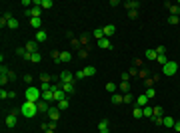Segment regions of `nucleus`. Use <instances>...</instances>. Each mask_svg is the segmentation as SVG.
I'll return each instance as SVG.
<instances>
[{
    "instance_id": "4",
    "label": "nucleus",
    "mask_w": 180,
    "mask_h": 133,
    "mask_svg": "<svg viewBox=\"0 0 180 133\" xmlns=\"http://www.w3.org/2000/svg\"><path fill=\"white\" fill-rule=\"evenodd\" d=\"M74 74H70V72H62L60 74V84H74Z\"/></svg>"
},
{
    "instance_id": "45",
    "label": "nucleus",
    "mask_w": 180,
    "mask_h": 133,
    "mask_svg": "<svg viewBox=\"0 0 180 133\" xmlns=\"http://www.w3.org/2000/svg\"><path fill=\"white\" fill-rule=\"evenodd\" d=\"M48 129H52V131H54V129H56V121H50V123H48Z\"/></svg>"
},
{
    "instance_id": "42",
    "label": "nucleus",
    "mask_w": 180,
    "mask_h": 133,
    "mask_svg": "<svg viewBox=\"0 0 180 133\" xmlns=\"http://www.w3.org/2000/svg\"><path fill=\"white\" fill-rule=\"evenodd\" d=\"M130 79V72H124L122 74V81H128Z\"/></svg>"
},
{
    "instance_id": "20",
    "label": "nucleus",
    "mask_w": 180,
    "mask_h": 133,
    "mask_svg": "<svg viewBox=\"0 0 180 133\" xmlns=\"http://www.w3.org/2000/svg\"><path fill=\"white\" fill-rule=\"evenodd\" d=\"M46 38H48V34H46L44 30H38V32H36V42H44Z\"/></svg>"
},
{
    "instance_id": "19",
    "label": "nucleus",
    "mask_w": 180,
    "mask_h": 133,
    "mask_svg": "<svg viewBox=\"0 0 180 133\" xmlns=\"http://www.w3.org/2000/svg\"><path fill=\"white\" fill-rule=\"evenodd\" d=\"M112 103H116V105H118V103H124V95H120V93H112Z\"/></svg>"
},
{
    "instance_id": "18",
    "label": "nucleus",
    "mask_w": 180,
    "mask_h": 133,
    "mask_svg": "<svg viewBox=\"0 0 180 133\" xmlns=\"http://www.w3.org/2000/svg\"><path fill=\"white\" fill-rule=\"evenodd\" d=\"M30 26H32L34 30H40V26H42V20H40V18H30Z\"/></svg>"
},
{
    "instance_id": "37",
    "label": "nucleus",
    "mask_w": 180,
    "mask_h": 133,
    "mask_svg": "<svg viewBox=\"0 0 180 133\" xmlns=\"http://www.w3.org/2000/svg\"><path fill=\"white\" fill-rule=\"evenodd\" d=\"M8 81H10V78H8V76H0V84H2V86H6Z\"/></svg>"
},
{
    "instance_id": "5",
    "label": "nucleus",
    "mask_w": 180,
    "mask_h": 133,
    "mask_svg": "<svg viewBox=\"0 0 180 133\" xmlns=\"http://www.w3.org/2000/svg\"><path fill=\"white\" fill-rule=\"evenodd\" d=\"M16 113H18V109H14L10 113V115H8V117H6V119H4V123H6V127H16Z\"/></svg>"
},
{
    "instance_id": "34",
    "label": "nucleus",
    "mask_w": 180,
    "mask_h": 133,
    "mask_svg": "<svg viewBox=\"0 0 180 133\" xmlns=\"http://www.w3.org/2000/svg\"><path fill=\"white\" fill-rule=\"evenodd\" d=\"M66 107H68V97L62 100V101H58V109H66Z\"/></svg>"
},
{
    "instance_id": "36",
    "label": "nucleus",
    "mask_w": 180,
    "mask_h": 133,
    "mask_svg": "<svg viewBox=\"0 0 180 133\" xmlns=\"http://www.w3.org/2000/svg\"><path fill=\"white\" fill-rule=\"evenodd\" d=\"M162 113H164L162 107H154V117H162Z\"/></svg>"
},
{
    "instance_id": "16",
    "label": "nucleus",
    "mask_w": 180,
    "mask_h": 133,
    "mask_svg": "<svg viewBox=\"0 0 180 133\" xmlns=\"http://www.w3.org/2000/svg\"><path fill=\"white\" fill-rule=\"evenodd\" d=\"M70 60H72V54H70V52H60V64H66Z\"/></svg>"
},
{
    "instance_id": "15",
    "label": "nucleus",
    "mask_w": 180,
    "mask_h": 133,
    "mask_svg": "<svg viewBox=\"0 0 180 133\" xmlns=\"http://www.w3.org/2000/svg\"><path fill=\"white\" fill-rule=\"evenodd\" d=\"M98 46H100V48H104V50H110V48H112V44H110V40H108V38H102V40H98Z\"/></svg>"
},
{
    "instance_id": "35",
    "label": "nucleus",
    "mask_w": 180,
    "mask_h": 133,
    "mask_svg": "<svg viewBox=\"0 0 180 133\" xmlns=\"http://www.w3.org/2000/svg\"><path fill=\"white\" fill-rule=\"evenodd\" d=\"M40 8H52V2H50V0H42V2H40Z\"/></svg>"
},
{
    "instance_id": "38",
    "label": "nucleus",
    "mask_w": 180,
    "mask_h": 133,
    "mask_svg": "<svg viewBox=\"0 0 180 133\" xmlns=\"http://www.w3.org/2000/svg\"><path fill=\"white\" fill-rule=\"evenodd\" d=\"M132 95H130V93H124V103H132Z\"/></svg>"
},
{
    "instance_id": "9",
    "label": "nucleus",
    "mask_w": 180,
    "mask_h": 133,
    "mask_svg": "<svg viewBox=\"0 0 180 133\" xmlns=\"http://www.w3.org/2000/svg\"><path fill=\"white\" fill-rule=\"evenodd\" d=\"M134 103L138 105V107H146V105H148V97L144 95V93H142V95H140V97H138V100H136Z\"/></svg>"
},
{
    "instance_id": "50",
    "label": "nucleus",
    "mask_w": 180,
    "mask_h": 133,
    "mask_svg": "<svg viewBox=\"0 0 180 133\" xmlns=\"http://www.w3.org/2000/svg\"><path fill=\"white\" fill-rule=\"evenodd\" d=\"M100 133H110V131H108V129H102V131Z\"/></svg>"
},
{
    "instance_id": "31",
    "label": "nucleus",
    "mask_w": 180,
    "mask_h": 133,
    "mask_svg": "<svg viewBox=\"0 0 180 133\" xmlns=\"http://www.w3.org/2000/svg\"><path fill=\"white\" fill-rule=\"evenodd\" d=\"M120 89H122L124 93H128V89H130V81H122V84H120Z\"/></svg>"
},
{
    "instance_id": "44",
    "label": "nucleus",
    "mask_w": 180,
    "mask_h": 133,
    "mask_svg": "<svg viewBox=\"0 0 180 133\" xmlns=\"http://www.w3.org/2000/svg\"><path fill=\"white\" fill-rule=\"evenodd\" d=\"M152 121L156 123V125H162V117H152Z\"/></svg>"
},
{
    "instance_id": "2",
    "label": "nucleus",
    "mask_w": 180,
    "mask_h": 133,
    "mask_svg": "<svg viewBox=\"0 0 180 133\" xmlns=\"http://www.w3.org/2000/svg\"><path fill=\"white\" fill-rule=\"evenodd\" d=\"M20 113H22L24 117H34V115L38 113V103H34V101H24L22 105H20Z\"/></svg>"
},
{
    "instance_id": "40",
    "label": "nucleus",
    "mask_w": 180,
    "mask_h": 133,
    "mask_svg": "<svg viewBox=\"0 0 180 133\" xmlns=\"http://www.w3.org/2000/svg\"><path fill=\"white\" fill-rule=\"evenodd\" d=\"M44 81H50V76H48V74H42V76H40V84H44Z\"/></svg>"
},
{
    "instance_id": "23",
    "label": "nucleus",
    "mask_w": 180,
    "mask_h": 133,
    "mask_svg": "<svg viewBox=\"0 0 180 133\" xmlns=\"http://www.w3.org/2000/svg\"><path fill=\"white\" fill-rule=\"evenodd\" d=\"M174 119L172 117H162V125H166V127H174Z\"/></svg>"
},
{
    "instance_id": "3",
    "label": "nucleus",
    "mask_w": 180,
    "mask_h": 133,
    "mask_svg": "<svg viewBox=\"0 0 180 133\" xmlns=\"http://www.w3.org/2000/svg\"><path fill=\"white\" fill-rule=\"evenodd\" d=\"M176 70H178V64H176V62H168L166 66H162V72H164V76H168V78L176 74Z\"/></svg>"
},
{
    "instance_id": "14",
    "label": "nucleus",
    "mask_w": 180,
    "mask_h": 133,
    "mask_svg": "<svg viewBox=\"0 0 180 133\" xmlns=\"http://www.w3.org/2000/svg\"><path fill=\"white\" fill-rule=\"evenodd\" d=\"M82 72H84V78H90V76H94V74H96V68H94V66H86Z\"/></svg>"
},
{
    "instance_id": "33",
    "label": "nucleus",
    "mask_w": 180,
    "mask_h": 133,
    "mask_svg": "<svg viewBox=\"0 0 180 133\" xmlns=\"http://www.w3.org/2000/svg\"><path fill=\"white\" fill-rule=\"evenodd\" d=\"M40 60H42V56L38 54V52H36V54H32V58H30V62H34V64H38Z\"/></svg>"
},
{
    "instance_id": "41",
    "label": "nucleus",
    "mask_w": 180,
    "mask_h": 133,
    "mask_svg": "<svg viewBox=\"0 0 180 133\" xmlns=\"http://www.w3.org/2000/svg\"><path fill=\"white\" fill-rule=\"evenodd\" d=\"M156 54H158V56L166 54V50H164V46H158V48H156Z\"/></svg>"
},
{
    "instance_id": "32",
    "label": "nucleus",
    "mask_w": 180,
    "mask_h": 133,
    "mask_svg": "<svg viewBox=\"0 0 180 133\" xmlns=\"http://www.w3.org/2000/svg\"><path fill=\"white\" fill-rule=\"evenodd\" d=\"M132 115H134V117H142V107H138V105H136L134 109H132Z\"/></svg>"
},
{
    "instance_id": "48",
    "label": "nucleus",
    "mask_w": 180,
    "mask_h": 133,
    "mask_svg": "<svg viewBox=\"0 0 180 133\" xmlns=\"http://www.w3.org/2000/svg\"><path fill=\"white\" fill-rule=\"evenodd\" d=\"M136 14H138L136 10H130V12H128V16H130V18H136Z\"/></svg>"
},
{
    "instance_id": "22",
    "label": "nucleus",
    "mask_w": 180,
    "mask_h": 133,
    "mask_svg": "<svg viewBox=\"0 0 180 133\" xmlns=\"http://www.w3.org/2000/svg\"><path fill=\"white\" fill-rule=\"evenodd\" d=\"M94 38H96V40H102V38H106V36H104V30H102V28H96V30H94Z\"/></svg>"
},
{
    "instance_id": "25",
    "label": "nucleus",
    "mask_w": 180,
    "mask_h": 133,
    "mask_svg": "<svg viewBox=\"0 0 180 133\" xmlns=\"http://www.w3.org/2000/svg\"><path fill=\"white\" fill-rule=\"evenodd\" d=\"M156 62L160 64V66H166V64H168V58H166V54L158 56V58H156Z\"/></svg>"
},
{
    "instance_id": "21",
    "label": "nucleus",
    "mask_w": 180,
    "mask_h": 133,
    "mask_svg": "<svg viewBox=\"0 0 180 133\" xmlns=\"http://www.w3.org/2000/svg\"><path fill=\"white\" fill-rule=\"evenodd\" d=\"M42 101H54V91H44L42 93Z\"/></svg>"
},
{
    "instance_id": "11",
    "label": "nucleus",
    "mask_w": 180,
    "mask_h": 133,
    "mask_svg": "<svg viewBox=\"0 0 180 133\" xmlns=\"http://www.w3.org/2000/svg\"><path fill=\"white\" fill-rule=\"evenodd\" d=\"M24 48H26V52H28V54H36V52H38V50H36V40L28 42V44L24 46Z\"/></svg>"
},
{
    "instance_id": "28",
    "label": "nucleus",
    "mask_w": 180,
    "mask_h": 133,
    "mask_svg": "<svg viewBox=\"0 0 180 133\" xmlns=\"http://www.w3.org/2000/svg\"><path fill=\"white\" fill-rule=\"evenodd\" d=\"M144 95H146L148 100H152V97H154V95H156V91H154V88H148L146 91H144Z\"/></svg>"
},
{
    "instance_id": "51",
    "label": "nucleus",
    "mask_w": 180,
    "mask_h": 133,
    "mask_svg": "<svg viewBox=\"0 0 180 133\" xmlns=\"http://www.w3.org/2000/svg\"><path fill=\"white\" fill-rule=\"evenodd\" d=\"M44 133H54V131H52V129H46V131Z\"/></svg>"
},
{
    "instance_id": "26",
    "label": "nucleus",
    "mask_w": 180,
    "mask_h": 133,
    "mask_svg": "<svg viewBox=\"0 0 180 133\" xmlns=\"http://www.w3.org/2000/svg\"><path fill=\"white\" fill-rule=\"evenodd\" d=\"M106 91H110V93H116V84H114V81H108V84H106Z\"/></svg>"
},
{
    "instance_id": "1",
    "label": "nucleus",
    "mask_w": 180,
    "mask_h": 133,
    "mask_svg": "<svg viewBox=\"0 0 180 133\" xmlns=\"http://www.w3.org/2000/svg\"><path fill=\"white\" fill-rule=\"evenodd\" d=\"M24 97H26V101H42V89L36 88V86H30V88H26V91H24Z\"/></svg>"
},
{
    "instance_id": "17",
    "label": "nucleus",
    "mask_w": 180,
    "mask_h": 133,
    "mask_svg": "<svg viewBox=\"0 0 180 133\" xmlns=\"http://www.w3.org/2000/svg\"><path fill=\"white\" fill-rule=\"evenodd\" d=\"M164 6H168V8H170V16H178V10H180V6H174V4H170V2H166Z\"/></svg>"
},
{
    "instance_id": "24",
    "label": "nucleus",
    "mask_w": 180,
    "mask_h": 133,
    "mask_svg": "<svg viewBox=\"0 0 180 133\" xmlns=\"http://www.w3.org/2000/svg\"><path fill=\"white\" fill-rule=\"evenodd\" d=\"M62 89H64L68 95H70V93L74 91V84H62Z\"/></svg>"
},
{
    "instance_id": "39",
    "label": "nucleus",
    "mask_w": 180,
    "mask_h": 133,
    "mask_svg": "<svg viewBox=\"0 0 180 133\" xmlns=\"http://www.w3.org/2000/svg\"><path fill=\"white\" fill-rule=\"evenodd\" d=\"M168 24H172V26H174V24H178V16H170V18H168Z\"/></svg>"
},
{
    "instance_id": "7",
    "label": "nucleus",
    "mask_w": 180,
    "mask_h": 133,
    "mask_svg": "<svg viewBox=\"0 0 180 133\" xmlns=\"http://www.w3.org/2000/svg\"><path fill=\"white\" fill-rule=\"evenodd\" d=\"M66 97H68V93H66L62 88L54 91V101H62V100H66Z\"/></svg>"
},
{
    "instance_id": "43",
    "label": "nucleus",
    "mask_w": 180,
    "mask_h": 133,
    "mask_svg": "<svg viewBox=\"0 0 180 133\" xmlns=\"http://www.w3.org/2000/svg\"><path fill=\"white\" fill-rule=\"evenodd\" d=\"M74 78H76V79H82V78H84V72H76V74H74Z\"/></svg>"
},
{
    "instance_id": "46",
    "label": "nucleus",
    "mask_w": 180,
    "mask_h": 133,
    "mask_svg": "<svg viewBox=\"0 0 180 133\" xmlns=\"http://www.w3.org/2000/svg\"><path fill=\"white\" fill-rule=\"evenodd\" d=\"M8 78H10V81H14V79H16V74H14V72H8Z\"/></svg>"
},
{
    "instance_id": "29",
    "label": "nucleus",
    "mask_w": 180,
    "mask_h": 133,
    "mask_svg": "<svg viewBox=\"0 0 180 133\" xmlns=\"http://www.w3.org/2000/svg\"><path fill=\"white\" fill-rule=\"evenodd\" d=\"M18 26H20V22H18V20H16V18H12L10 22H8V28H12V30H16V28H18Z\"/></svg>"
},
{
    "instance_id": "10",
    "label": "nucleus",
    "mask_w": 180,
    "mask_h": 133,
    "mask_svg": "<svg viewBox=\"0 0 180 133\" xmlns=\"http://www.w3.org/2000/svg\"><path fill=\"white\" fill-rule=\"evenodd\" d=\"M48 109H50L48 101H38V113H48Z\"/></svg>"
},
{
    "instance_id": "13",
    "label": "nucleus",
    "mask_w": 180,
    "mask_h": 133,
    "mask_svg": "<svg viewBox=\"0 0 180 133\" xmlns=\"http://www.w3.org/2000/svg\"><path fill=\"white\" fill-rule=\"evenodd\" d=\"M138 6H140V4H138V2H134V0H128V2H124V8H126L128 12H130V10H136Z\"/></svg>"
},
{
    "instance_id": "49",
    "label": "nucleus",
    "mask_w": 180,
    "mask_h": 133,
    "mask_svg": "<svg viewBox=\"0 0 180 133\" xmlns=\"http://www.w3.org/2000/svg\"><path fill=\"white\" fill-rule=\"evenodd\" d=\"M174 129H176V131L180 133V121H176V123H174Z\"/></svg>"
},
{
    "instance_id": "27",
    "label": "nucleus",
    "mask_w": 180,
    "mask_h": 133,
    "mask_svg": "<svg viewBox=\"0 0 180 133\" xmlns=\"http://www.w3.org/2000/svg\"><path fill=\"white\" fill-rule=\"evenodd\" d=\"M146 58H148V60H156V58H158L156 50H146Z\"/></svg>"
},
{
    "instance_id": "8",
    "label": "nucleus",
    "mask_w": 180,
    "mask_h": 133,
    "mask_svg": "<svg viewBox=\"0 0 180 133\" xmlns=\"http://www.w3.org/2000/svg\"><path fill=\"white\" fill-rule=\"evenodd\" d=\"M102 30H104V36H106V38H110V36H114V34H116V26L108 24V26H104Z\"/></svg>"
},
{
    "instance_id": "12",
    "label": "nucleus",
    "mask_w": 180,
    "mask_h": 133,
    "mask_svg": "<svg viewBox=\"0 0 180 133\" xmlns=\"http://www.w3.org/2000/svg\"><path fill=\"white\" fill-rule=\"evenodd\" d=\"M142 117H154V107H150V105L142 107Z\"/></svg>"
},
{
    "instance_id": "6",
    "label": "nucleus",
    "mask_w": 180,
    "mask_h": 133,
    "mask_svg": "<svg viewBox=\"0 0 180 133\" xmlns=\"http://www.w3.org/2000/svg\"><path fill=\"white\" fill-rule=\"evenodd\" d=\"M48 117H50V121H58L60 109H58V107H50V109H48Z\"/></svg>"
},
{
    "instance_id": "30",
    "label": "nucleus",
    "mask_w": 180,
    "mask_h": 133,
    "mask_svg": "<svg viewBox=\"0 0 180 133\" xmlns=\"http://www.w3.org/2000/svg\"><path fill=\"white\" fill-rule=\"evenodd\" d=\"M102 129H108V119H100V123H98V131H102Z\"/></svg>"
},
{
    "instance_id": "47",
    "label": "nucleus",
    "mask_w": 180,
    "mask_h": 133,
    "mask_svg": "<svg viewBox=\"0 0 180 133\" xmlns=\"http://www.w3.org/2000/svg\"><path fill=\"white\" fill-rule=\"evenodd\" d=\"M24 81H26V84H32V76H24Z\"/></svg>"
}]
</instances>
